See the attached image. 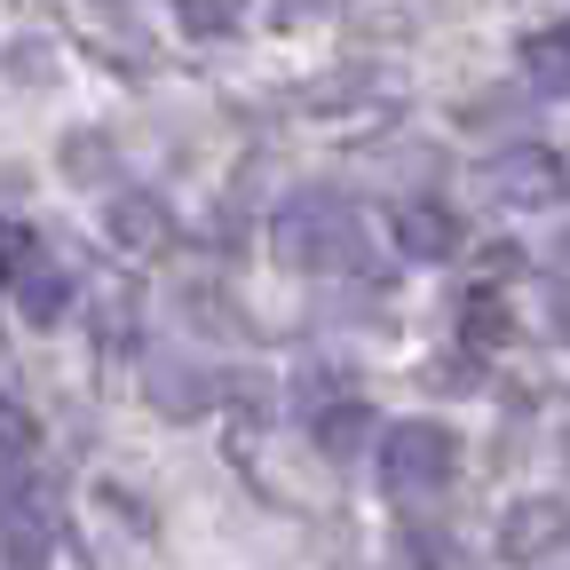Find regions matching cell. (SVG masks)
Returning <instances> with one entry per match:
<instances>
[{"instance_id":"obj_1","label":"cell","mask_w":570,"mask_h":570,"mask_svg":"<svg viewBox=\"0 0 570 570\" xmlns=\"http://www.w3.org/2000/svg\"><path fill=\"white\" fill-rule=\"evenodd\" d=\"M269 246L285 269H309V277H333V269H365V223L341 190H302L277 206L269 223Z\"/></svg>"},{"instance_id":"obj_2","label":"cell","mask_w":570,"mask_h":570,"mask_svg":"<svg viewBox=\"0 0 570 570\" xmlns=\"http://www.w3.org/2000/svg\"><path fill=\"white\" fill-rule=\"evenodd\" d=\"M452 468H460V436H452V428H436V420H404V428H389V444H381V483H389L396 499L444 491Z\"/></svg>"},{"instance_id":"obj_3","label":"cell","mask_w":570,"mask_h":570,"mask_svg":"<svg viewBox=\"0 0 570 570\" xmlns=\"http://www.w3.org/2000/svg\"><path fill=\"white\" fill-rule=\"evenodd\" d=\"M554 547H570V508L554 491H531V499H515V508L499 515V554L508 562H547Z\"/></svg>"},{"instance_id":"obj_4","label":"cell","mask_w":570,"mask_h":570,"mask_svg":"<svg viewBox=\"0 0 570 570\" xmlns=\"http://www.w3.org/2000/svg\"><path fill=\"white\" fill-rule=\"evenodd\" d=\"M491 190L508 198V206H554V198L570 190V175H562L554 151H539V142H515V151L491 159Z\"/></svg>"},{"instance_id":"obj_5","label":"cell","mask_w":570,"mask_h":570,"mask_svg":"<svg viewBox=\"0 0 570 570\" xmlns=\"http://www.w3.org/2000/svg\"><path fill=\"white\" fill-rule=\"evenodd\" d=\"M104 230H111V246H119V254H167L175 214H167V198H159V190H111Z\"/></svg>"},{"instance_id":"obj_6","label":"cell","mask_w":570,"mask_h":570,"mask_svg":"<svg viewBox=\"0 0 570 570\" xmlns=\"http://www.w3.org/2000/svg\"><path fill=\"white\" fill-rule=\"evenodd\" d=\"M396 238H404V254H420V262H452L460 223H452V206L412 198V206H396Z\"/></svg>"},{"instance_id":"obj_7","label":"cell","mask_w":570,"mask_h":570,"mask_svg":"<svg viewBox=\"0 0 570 570\" xmlns=\"http://www.w3.org/2000/svg\"><path fill=\"white\" fill-rule=\"evenodd\" d=\"M63 302H71L63 262H48V254H17V309H24L32 325H56V317H63Z\"/></svg>"},{"instance_id":"obj_8","label":"cell","mask_w":570,"mask_h":570,"mask_svg":"<svg viewBox=\"0 0 570 570\" xmlns=\"http://www.w3.org/2000/svg\"><path fill=\"white\" fill-rule=\"evenodd\" d=\"M0 570H48V523L0 491Z\"/></svg>"},{"instance_id":"obj_9","label":"cell","mask_w":570,"mask_h":570,"mask_svg":"<svg viewBox=\"0 0 570 570\" xmlns=\"http://www.w3.org/2000/svg\"><path fill=\"white\" fill-rule=\"evenodd\" d=\"M206 396H214V389H206V373H198V365H175V356H159V365H151V404H159V412L190 420Z\"/></svg>"},{"instance_id":"obj_10","label":"cell","mask_w":570,"mask_h":570,"mask_svg":"<svg viewBox=\"0 0 570 570\" xmlns=\"http://www.w3.org/2000/svg\"><path fill=\"white\" fill-rule=\"evenodd\" d=\"M365 436H373V412H365V404H333V412H317V444H325L333 460H348Z\"/></svg>"},{"instance_id":"obj_11","label":"cell","mask_w":570,"mask_h":570,"mask_svg":"<svg viewBox=\"0 0 570 570\" xmlns=\"http://www.w3.org/2000/svg\"><path fill=\"white\" fill-rule=\"evenodd\" d=\"M175 17H183V32H198V40H223V32L246 24V0H175Z\"/></svg>"},{"instance_id":"obj_12","label":"cell","mask_w":570,"mask_h":570,"mask_svg":"<svg viewBox=\"0 0 570 570\" xmlns=\"http://www.w3.org/2000/svg\"><path fill=\"white\" fill-rule=\"evenodd\" d=\"M32 436H40L32 412H24L17 396H0V452H32Z\"/></svg>"},{"instance_id":"obj_13","label":"cell","mask_w":570,"mask_h":570,"mask_svg":"<svg viewBox=\"0 0 570 570\" xmlns=\"http://www.w3.org/2000/svg\"><path fill=\"white\" fill-rule=\"evenodd\" d=\"M531 56H539V71H547V80H562V88H570V32H554V40H539Z\"/></svg>"},{"instance_id":"obj_14","label":"cell","mask_w":570,"mask_h":570,"mask_svg":"<svg viewBox=\"0 0 570 570\" xmlns=\"http://www.w3.org/2000/svg\"><path fill=\"white\" fill-rule=\"evenodd\" d=\"M547 333L570 341V285H547Z\"/></svg>"},{"instance_id":"obj_15","label":"cell","mask_w":570,"mask_h":570,"mask_svg":"<svg viewBox=\"0 0 570 570\" xmlns=\"http://www.w3.org/2000/svg\"><path fill=\"white\" fill-rule=\"evenodd\" d=\"M562 468H570V428H562Z\"/></svg>"}]
</instances>
